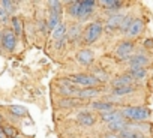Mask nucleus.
Returning <instances> with one entry per match:
<instances>
[{"instance_id":"f257e3e1","label":"nucleus","mask_w":153,"mask_h":138,"mask_svg":"<svg viewBox=\"0 0 153 138\" xmlns=\"http://www.w3.org/2000/svg\"><path fill=\"white\" fill-rule=\"evenodd\" d=\"M120 113H122L123 119H131L134 122H143V120L149 119V116H150V111L143 107H126Z\"/></svg>"},{"instance_id":"f03ea898","label":"nucleus","mask_w":153,"mask_h":138,"mask_svg":"<svg viewBox=\"0 0 153 138\" xmlns=\"http://www.w3.org/2000/svg\"><path fill=\"white\" fill-rule=\"evenodd\" d=\"M74 86L76 87H83V89H87V87H96L99 84V81L93 77V75H89V74H74L68 78Z\"/></svg>"},{"instance_id":"7ed1b4c3","label":"nucleus","mask_w":153,"mask_h":138,"mask_svg":"<svg viewBox=\"0 0 153 138\" xmlns=\"http://www.w3.org/2000/svg\"><path fill=\"white\" fill-rule=\"evenodd\" d=\"M102 24H101V21H95V23H90L89 26H87V29L84 30V39H86V42L87 44H93L95 41H98L99 39V36H101V33H102Z\"/></svg>"},{"instance_id":"20e7f679","label":"nucleus","mask_w":153,"mask_h":138,"mask_svg":"<svg viewBox=\"0 0 153 138\" xmlns=\"http://www.w3.org/2000/svg\"><path fill=\"white\" fill-rule=\"evenodd\" d=\"M95 6H96V2H93V0H83V2H80L78 12H76V18H78L80 21H86L92 15Z\"/></svg>"},{"instance_id":"39448f33","label":"nucleus","mask_w":153,"mask_h":138,"mask_svg":"<svg viewBox=\"0 0 153 138\" xmlns=\"http://www.w3.org/2000/svg\"><path fill=\"white\" fill-rule=\"evenodd\" d=\"M0 44H2V47L6 51L12 53L15 50V47H17V36H15V33L11 29L2 30V42H0Z\"/></svg>"},{"instance_id":"423d86ee","label":"nucleus","mask_w":153,"mask_h":138,"mask_svg":"<svg viewBox=\"0 0 153 138\" xmlns=\"http://www.w3.org/2000/svg\"><path fill=\"white\" fill-rule=\"evenodd\" d=\"M78 92H80V89L74 86L68 78H62L59 81V93L60 95H65L66 98H74L75 95H78Z\"/></svg>"},{"instance_id":"0eeeda50","label":"nucleus","mask_w":153,"mask_h":138,"mask_svg":"<svg viewBox=\"0 0 153 138\" xmlns=\"http://www.w3.org/2000/svg\"><path fill=\"white\" fill-rule=\"evenodd\" d=\"M132 50H134V44L132 42H129V41H125V42H122L119 47H117V50H116V53H117V57H120V59H123V60H129V54L132 53Z\"/></svg>"},{"instance_id":"6e6552de","label":"nucleus","mask_w":153,"mask_h":138,"mask_svg":"<svg viewBox=\"0 0 153 138\" xmlns=\"http://www.w3.org/2000/svg\"><path fill=\"white\" fill-rule=\"evenodd\" d=\"M126 126H128V122H126V119H123V117H119V119H116V120L107 123V129H108L111 134L122 132L123 129H126Z\"/></svg>"},{"instance_id":"1a4fd4ad","label":"nucleus","mask_w":153,"mask_h":138,"mask_svg":"<svg viewBox=\"0 0 153 138\" xmlns=\"http://www.w3.org/2000/svg\"><path fill=\"white\" fill-rule=\"evenodd\" d=\"M123 18H125V15H120V14L111 15V17L107 20V24H105L107 32H113V30L119 29V27H120V24H122V21H123Z\"/></svg>"},{"instance_id":"9d476101","label":"nucleus","mask_w":153,"mask_h":138,"mask_svg":"<svg viewBox=\"0 0 153 138\" xmlns=\"http://www.w3.org/2000/svg\"><path fill=\"white\" fill-rule=\"evenodd\" d=\"M95 59V53L92 50H81L76 53V60L81 65H90Z\"/></svg>"},{"instance_id":"9b49d317","label":"nucleus","mask_w":153,"mask_h":138,"mask_svg":"<svg viewBox=\"0 0 153 138\" xmlns=\"http://www.w3.org/2000/svg\"><path fill=\"white\" fill-rule=\"evenodd\" d=\"M101 93V90L99 89H96V87H87V89H80V92H78V99H90V98H95V96H98Z\"/></svg>"},{"instance_id":"f8f14e48","label":"nucleus","mask_w":153,"mask_h":138,"mask_svg":"<svg viewBox=\"0 0 153 138\" xmlns=\"http://www.w3.org/2000/svg\"><path fill=\"white\" fill-rule=\"evenodd\" d=\"M143 27H144L143 21L137 18V20H134V21H132V24L129 26V29H128L126 35H128V36H131V38H134V36H138V35L143 32Z\"/></svg>"},{"instance_id":"ddd939ff","label":"nucleus","mask_w":153,"mask_h":138,"mask_svg":"<svg viewBox=\"0 0 153 138\" xmlns=\"http://www.w3.org/2000/svg\"><path fill=\"white\" fill-rule=\"evenodd\" d=\"M147 63H149V59L146 56H143V54H137V56L129 57L131 68H144Z\"/></svg>"},{"instance_id":"4468645a","label":"nucleus","mask_w":153,"mask_h":138,"mask_svg":"<svg viewBox=\"0 0 153 138\" xmlns=\"http://www.w3.org/2000/svg\"><path fill=\"white\" fill-rule=\"evenodd\" d=\"M81 32H83V27L80 24H72L71 29H69V32H66V38L71 42H74V41H76V39L81 36Z\"/></svg>"},{"instance_id":"2eb2a0df","label":"nucleus","mask_w":153,"mask_h":138,"mask_svg":"<svg viewBox=\"0 0 153 138\" xmlns=\"http://www.w3.org/2000/svg\"><path fill=\"white\" fill-rule=\"evenodd\" d=\"M132 81H134V78H132L129 74H126V75H122V77H119V78L113 80V87H114V89L126 87V86H131V83H132Z\"/></svg>"},{"instance_id":"dca6fc26","label":"nucleus","mask_w":153,"mask_h":138,"mask_svg":"<svg viewBox=\"0 0 153 138\" xmlns=\"http://www.w3.org/2000/svg\"><path fill=\"white\" fill-rule=\"evenodd\" d=\"M78 123L83 125V126H86V128H90V126L95 125V117H93L90 113H87V111L80 113V114H78Z\"/></svg>"},{"instance_id":"f3484780","label":"nucleus","mask_w":153,"mask_h":138,"mask_svg":"<svg viewBox=\"0 0 153 138\" xmlns=\"http://www.w3.org/2000/svg\"><path fill=\"white\" fill-rule=\"evenodd\" d=\"M78 105H81V99H78V98H63L59 101V107H62V108H74Z\"/></svg>"},{"instance_id":"a211bd4d","label":"nucleus","mask_w":153,"mask_h":138,"mask_svg":"<svg viewBox=\"0 0 153 138\" xmlns=\"http://www.w3.org/2000/svg\"><path fill=\"white\" fill-rule=\"evenodd\" d=\"M66 32H68L66 26H65L63 23H60V24H57V26L53 29V38H54L56 41H62V39L66 38Z\"/></svg>"},{"instance_id":"6ab92c4d","label":"nucleus","mask_w":153,"mask_h":138,"mask_svg":"<svg viewBox=\"0 0 153 138\" xmlns=\"http://www.w3.org/2000/svg\"><path fill=\"white\" fill-rule=\"evenodd\" d=\"M48 6H50V14L51 17H60L62 14V2H56V0H51L48 2Z\"/></svg>"},{"instance_id":"aec40b11","label":"nucleus","mask_w":153,"mask_h":138,"mask_svg":"<svg viewBox=\"0 0 153 138\" xmlns=\"http://www.w3.org/2000/svg\"><path fill=\"white\" fill-rule=\"evenodd\" d=\"M119 117H122V113L120 111H116V110H111V111H107V113H102L101 114V119L104 122H107V123H110V122H113V120H116Z\"/></svg>"},{"instance_id":"412c9836","label":"nucleus","mask_w":153,"mask_h":138,"mask_svg":"<svg viewBox=\"0 0 153 138\" xmlns=\"http://www.w3.org/2000/svg\"><path fill=\"white\" fill-rule=\"evenodd\" d=\"M11 24H12V32L15 33V36H20L23 35V26H21V18L18 17H12L11 18Z\"/></svg>"},{"instance_id":"4be33fe9","label":"nucleus","mask_w":153,"mask_h":138,"mask_svg":"<svg viewBox=\"0 0 153 138\" xmlns=\"http://www.w3.org/2000/svg\"><path fill=\"white\" fill-rule=\"evenodd\" d=\"M146 69L144 68H131V71H129V75L134 78V80H143L146 78Z\"/></svg>"},{"instance_id":"5701e85b","label":"nucleus","mask_w":153,"mask_h":138,"mask_svg":"<svg viewBox=\"0 0 153 138\" xmlns=\"http://www.w3.org/2000/svg\"><path fill=\"white\" fill-rule=\"evenodd\" d=\"M92 108L93 110H98V111H101V113H107V111H111V110H114L113 108V104H108V102H93L92 104Z\"/></svg>"},{"instance_id":"b1692460","label":"nucleus","mask_w":153,"mask_h":138,"mask_svg":"<svg viewBox=\"0 0 153 138\" xmlns=\"http://www.w3.org/2000/svg\"><path fill=\"white\" fill-rule=\"evenodd\" d=\"M9 113L12 116H15V117H23V116L27 114V110L24 107H21V105H11L9 107Z\"/></svg>"},{"instance_id":"393cba45","label":"nucleus","mask_w":153,"mask_h":138,"mask_svg":"<svg viewBox=\"0 0 153 138\" xmlns=\"http://www.w3.org/2000/svg\"><path fill=\"white\" fill-rule=\"evenodd\" d=\"M0 6H2L9 15L11 14H14L15 11H17V2H9V0H2V2H0Z\"/></svg>"},{"instance_id":"a878e982","label":"nucleus","mask_w":153,"mask_h":138,"mask_svg":"<svg viewBox=\"0 0 153 138\" xmlns=\"http://www.w3.org/2000/svg\"><path fill=\"white\" fill-rule=\"evenodd\" d=\"M101 5L102 6H105V9H113V11H116V9H119L123 3L122 2H117V0H104V2H101Z\"/></svg>"},{"instance_id":"bb28decb","label":"nucleus","mask_w":153,"mask_h":138,"mask_svg":"<svg viewBox=\"0 0 153 138\" xmlns=\"http://www.w3.org/2000/svg\"><path fill=\"white\" fill-rule=\"evenodd\" d=\"M2 134L5 135V138H14V137H17L15 128H14V126H9V125L2 126Z\"/></svg>"},{"instance_id":"cd10ccee","label":"nucleus","mask_w":153,"mask_h":138,"mask_svg":"<svg viewBox=\"0 0 153 138\" xmlns=\"http://www.w3.org/2000/svg\"><path fill=\"white\" fill-rule=\"evenodd\" d=\"M78 6H80V2H69V3H68V14H69L71 17H75V18H76Z\"/></svg>"},{"instance_id":"c85d7f7f","label":"nucleus","mask_w":153,"mask_h":138,"mask_svg":"<svg viewBox=\"0 0 153 138\" xmlns=\"http://www.w3.org/2000/svg\"><path fill=\"white\" fill-rule=\"evenodd\" d=\"M132 92H134V87H132V86H126V87H120V89H114V90H113V93H114L116 96L129 95V93H132Z\"/></svg>"},{"instance_id":"c756f323","label":"nucleus","mask_w":153,"mask_h":138,"mask_svg":"<svg viewBox=\"0 0 153 138\" xmlns=\"http://www.w3.org/2000/svg\"><path fill=\"white\" fill-rule=\"evenodd\" d=\"M93 77L101 83V81H107L108 80V75H107V72H104L102 69H99V68H96L95 71H93Z\"/></svg>"},{"instance_id":"7c9ffc66","label":"nucleus","mask_w":153,"mask_h":138,"mask_svg":"<svg viewBox=\"0 0 153 138\" xmlns=\"http://www.w3.org/2000/svg\"><path fill=\"white\" fill-rule=\"evenodd\" d=\"M132 21H134V18H132V17H129V15H128V17H125L119 29H120L123 33H126V32H128V29H129V26L132 24Z\"/></svg>"},{"instance_id":"2f4dec72","label":"nucleus","mask_w":153,"mask_h":138,"mask_svg":"<svg viewBox=\"0 0 153 138\" xmlns=\"http://www.w3.org/2000/svg\"><path fill=\"white\" fill-rule=\"evenodd\" d=\"M57 24H60V17H51V15H50V18H48V21H47L48 29H50V30H53Z\"/></svg>"},{"instance_id":"473e14b6","label":"nucleus","mask_w":153,"mask_h":138,"mask_svg":"<svg viewBox=\"0 0 153 138\" xmlns=\"http://www.w3.org/2000/svg\"><path fill=\"white\" fill-rule=\"evenodd\" d=\"M9 17H11V15H9L2 6H0V23H3V24L8 23V21H9Z\"/></svg>"},{"instance_id":"72a5a7b5","label":"nucleus","mask_w":153,"mask_h":138,"mask_svg":"<svg viewBox=\"0 0 153 138\" xmlns=\"http://www.w3.org/2000/svg\"><path fill=\"white\" fill-rule=\"evenodd\" d=\"M144 45H146L147 48H152V47H153V39H146Z\"/></svg>"},{"instance_id":"f704fd0d","label":"nucleus","mask_w":153,"mask_h":138,"mask_svg":"<svg viewBox=\"0 0 153 138\" xmlns=\"http://www.w3.org/2000/svg\"><path fill=\"white\" fill-rule=\"evenodd\" d=\"M104 138H119V135H117V134H111V132H110V134H107Z\"/></svg>"},{"instance_id":"c9c22d12","label":"nucleus","mask_w":153,"mask_h":138,"mask_svg":"<svg viewBox=\"0 0 153 138\" xmlns=\"http://www.w3.org/2000/svg\"><path fill=\"white\" fill-rule=\"evenodd\" d=\"M0 138H5V135H3L2 132H0Z\"/></svg>"},{"instance_id":"e433bc0d","label":"nucleus","mask_w":153,"mask_h":138,"mask_svg":"<svg viewBox=\"0 0 153 138\" xmlns=\"http://www.w3.org/2000/svg\"><path fill=\"white\" fill-rule=\"evenodd\" d=\"M0 42H2V30H0Z\"/></svg>"},{"instance_id":"4c0bfd02","label":"nucleus","mask_w":153,"mask_h":138,"mask_svg":"<svg viewBox=\"0 0 153 138\" xmlns=\"http://www.w3.org/2000/svg\"><path fill=\"white\" fill-rule=\"evenodd\" d=\"M2 120H3V117H2V114H0V123H2Z\"/></svg>"},{"instance_id":"58836bf2","label":"nucleus","mask_w":153,"mask_h":138,"mask_svg":"<svg viewBox=\"0 0 153 138\" xmlns=\"http://www.w3.org/2000/svg\"><path fill=\"white\" fill-rule=\"evenodd\" d=\"M14 138H21V137H20V135H17V137H14Z\"/></svg>"}]
</instances>
